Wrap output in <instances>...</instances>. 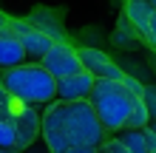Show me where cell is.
<instances>
[{
	"label": "cell",
	"instance_id": "6da1fadb",
	"mask_svg": "<svg viewBox=\"0 0 156 153\" xmlns=\"http://www.w3.org/2000/svg\"><path fill=\"white\" fill-rule=\"evenodd\" d=\"M40 136L45 139L51 153H66L68 148L91 145L99 148L108 139L102 122L97 119L88 99L77 102H51L40 116Z\"/></svg>",
	"mask_w": 156,
	"mask_h": 153
},
{
	"label": "cell",
	"instance_id": "7a4b0ae2",
	"mask_svg": "<svg viewBox=\"0 0 156 153\" xmlns=\"http://www.w3.org/2000/svg\"><path fill=\"white\" fill-rule=\"evenodd\" d=\"M0 85L37 111H45L51 102H57V79L40 62H23L9 71H0Z\"/></svg>",
	"mask_w": 156,
	"mask_h": 153
},
{
	"label": "cell",
	"instance_id": "3957f363",
	"mask_svg": "<svg viewBox=\"0 0 156 153\" xmlns=\"http://www.w3.org/2000/svg\"><path fill=\"white\" fill-rule=\"evenodd\" d=\"M91 108H94L97 119L102 122L105 133H119L125 130V122L131 116L133 105L139 102V96H133L125 88V82H116V79H97L94 91L88 96Z\"/></svg>",
	"mask_w": 156,
	"mask_h": 153
},
{
	"label": "cell",
	"instance_id": "277c9868",
	"mask_svg": "<svg viewBox=\"0 0 156 153\" xmlns=\"http://www.w3.org/2000/svg\"><path fill=\"white\" fill-rule=\"evenodd\" d=\"M40 116L43 111L20 102L17 96H12L0 85V122H9L17 133V150L31 148L40 136Z\"/></svg>",
	"mask_w": 156,
	"mask_h": 153
},
{
	"label": "cell",
	"instance_id": "5b68a950",
	"mask_svg": "<svg viewBox=\"0 0 156 153\" xmlns=\"http://www.w3.org/2000/svg\"><path fill=\"white\" fill-rule=\"evenodd\" d=\"M9 29H12L14 37L20 40V46H23L29 62H40L45 54H48V48L57 43L54 37H48L45 31H40L37 26H31L29 20H14V17H9Z\"/></svg>",
	"mask_w": 156,
	"mask_h": 153
},
{
	"label": "cell",
	"instance_id": "8992f818",
	"mask_svg": "<svg viewBox=\"0 0 156 153\" xmlns=\"http://www.w3.org/2000/svg\"><path fill=\"white\" fill-rule=\"evenodd\" d=\"M40 65L48 71L54 79H66V77H74L80 74L82 68V60H80V51L71 46V43H54L48 48V54L40 60Z\"/></svg>",
	"mask_w": 156,
	"mask_h": 153
},
{
	"label": "cell",
	"instance_id": "52a82bcc",
	"mask_svg": "<svg viewBox=\"0 0 156 153\" xmlns=\"http://www.w3.org/2000/svg\"><path fill=\"white\" fill-rule=\"evenodd\" d=\"M77 51H80V60H82V68L94 79H116V82L125 79V71L119 68L108 54L97 51V48H77Z\"/></svg>",
	"mask_w": 156,
	"mask_h": 153
},
{
	"label": "cell",
	"instance_id": "ba28073f",
	"mask_svg": "<svg viewBox=\"0 0 156 153\" xmlns=\"http://www.w3.org/2000/svg\"><path fill=\"white\" fill-rule=\"evenodd\" d=\"M94 82L97 79L91 77L88 71H80V74L66 77V79H57V99H62V102L88 99L91 91H94Z\"/></svg>",
	"mask_w": 156,
	"mask_h": 153
},
{
	"label": "cell",
	"instance_id": "9c48e42d",
	"mask_svg": "<svg viewBox=\"0 0 156 153\" xmlns=\"http://www.w3.org/2000/svg\"><path fill=\"white\" fill-rule=\"evenodd\" d=\"M26 60V51L20 46V40L14 37V31L9 29V23L0 29V71H9L14 65H23Z\"/></svg>",
	"mask_w": 156,
	"mask_h": 153
},
{
	"label": "cell",
	"instance_id": "30bf717a",
	"mask_svg": "<svg viewBox=\"0 0 156 153\" xmlns=\"http://www.w3.org/2000/svg\"><path fill=\"white\" fill-rule=\"evenodd\" d=\"M151 14H153V9L148 0H125V17H128V23L136 29V34L145 40V34H148V23H151Z\"/></svg>",
	"mask_w": 156,
	"mask_h": 153
},
{
	"label": "cell",
	"instance_id": "8fae6325",
	"mask_svg": "<svg viewBox=\"0 0 156 153\" xmlns=\"http://www.w3.org/2000/svg\"><path fill=\"white\" fill-rule=\"evenodd\" d=\"M148 125H151V113H148V108H145V102L139 99L133 105L128 122H125V130H142V128H148Z\"/></svg>",
	"mask_w": 156,
	"mask_h": 153
},
{
	"label": "cell",
	"instance_id": "7c38bea8",
	"mask_svg": "<svg viewBox=\"0 0 156 153\" xmlns=\"http://www.w3.org/2000/svg\"><path fill=\"white\" fill-rule=\"evenodd\" d=\"M136 40H139V34H136V29H133L131 23H128V17L122 14V20H119V29L114 31V43H116V46H125V48H131Z\"/></svg>",
	"mask_w": 156,
	"mask_h": 153
},
{
	"label": "cell",
	"instance_id": "4fadbf2b",
	"mask_svg": "<svg viewBox=\"0 0 156 153\" xmlns=\"http://www.w3.org/2000/svg\"><path fill=\"white\" fill-rule=\"evenodd\" d=\"M116 139L131 153H148V145H145V139H142V130H119Z\"/></svg>",
	"mask_w": 156,
	"mask_h": 153
},
{
	"label": "cell",
	"instance_id": "5bb4252c",
	"mask_svg": "<svg viewBox=\"0 0 156 153\" xmlns=\"http://www.w3.org/2000/svg\"><path fill=\"white\" fill-rule=\"evenodd\" d=\"M0 148L6 150H17V133L9 122H0Z\"/></svg>",
	"mask_w": 156,
	"mask_h": 153
},
{
	"label": "cell",
	"instance_id": "9a60e30c",
	"mask_svg": "<svg viewBox=\"0 0 156 153\" xmlns=\"http://www.w3.org/2000/svg\"><path fill=\"white\" fill-rule=\"evenodd\" d=\"M142 102H145V108H148V113H151V122H156V88H151V85H145V94H142Z\"/></svg>",
	"mask_w": 156,
	"mask_h": 153
},
{
	"label": "cell",
	"instance_id": "2e32d148",
	"mask_svg": "<svg viewBox=\"0 0 156 153\" xmlns=\"http://www.w3.org/2000/svg\"><path fill=\"white\" fill-rule=\"evenodd\" d=\"M97 153H131V150H128L122 142L114 136V139H105L102 145H99V150H97Z\"/></svg>",
	"mask_w": 156,
	"mask_h": 153
},
{
	"label": "cell",
	"instance_id": "e0dca14e",
	"mask_svg": "<svg viewBox=\"0 0 156 153\" xmlns=\"http://www.w3.org/2000/svg\"><path fill=\"white\" fill-rule=\"evenodd\" d=\"M122 82H125V88H128V91H131L133 96H139V99H142V94H145V85H142V82H136L131 74H125V79H122Z\"/></svg>",
	"mask_w": 156,
	"mask_h": 153
},
{
	"label": "cell",
	"instance_id": "ac0fdd59",
	"mask_svg": "<svg viewBox=\"0 0 156 153\" xmlns=\"http://www.w3.org/2000/svg\"><path fill=\"white\" fill-rule=\"evenodd\" d=\"M142 139H145V145H148V153H156V130L151 128H142Z\"/></svg>",
	"mask_w": 156,
	"mask_h": 153
},
{
	"label": "cell",
	"instance_id": "d6986e66",
	"mask_svg": "<svg viewBox=\"0 0 156 153\" xmlns=\"http://www.w3.org/2000/svg\"><path fill=\"white\" fill-rule=\"evenodd\" d=\"M145 43L151 48H156V12L151 14V23H148V34H145Z\"/></svg>",
	"mask_w": 156,
	"mask_h": 153
},
{
	"label": "cell",
	"instance_id": "ffe728a7",
	"mask_svg": "<svg viewBox=\"0 0 156 153\" xmlns=\"http://www.w3.org/2000/svg\"><path fill=\"white\" fill-rule=\"evenodd\" d=\"M99 148H91V145H80V148H68L66 153H97Z\"/></svg>",
	"mask_w": 156,
	"mask_h": 153
},
{
	"label": "cell",
	"instance_id": "44dd1931",
	"mask_svg": "<svg viewBox=\"0 0 156 153\" xmlns=\"http://www.w3.org/2000/svg\"><path fill=\"white\" fill-rule=\"evenodd\" d=\"M6 23H9V17H6V14H0V29H3Z\"/></svg>",
	"mask_w": 156,
	"mask_h": 153
},
{
	"label": "cell",
	"instance_id": "7402d4cb",
	"mask_svg": "<svg viewBox=\"0 0 156 153\" xmlns=\"http://www.w3.org/2000/svg\"><path fill=\"white\" fill-rule=\"evenodd\" d=\"M0 153H20V150H6V148H0Z\"/></svg>",
	"mask_w": 156,
	"mask_h": 153
},
{
	"label": "cell",
	"instance_id": "603a6c76",
	"mask_svg": "<svg viewBox=\"0 0 156 153\" xmlns=\"http://www.w3.org/2000/svg\"><path fill=\"white\" fill-rule=\"evenodd\" d=\"M148 3H151V9H153V12H156V0H148Z\"/></svg>",
	"mask_w": 156,
	"mask_h": 153
}]
</instances>
